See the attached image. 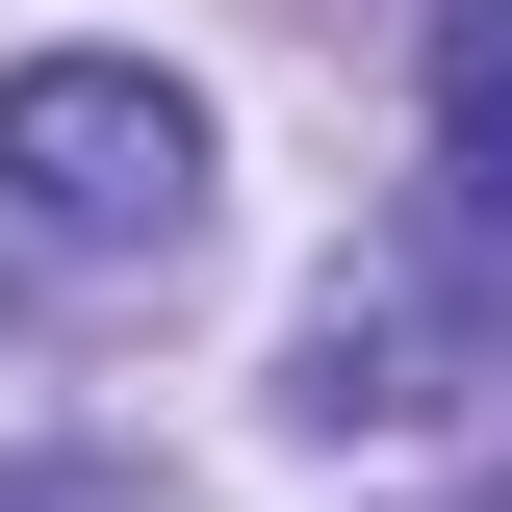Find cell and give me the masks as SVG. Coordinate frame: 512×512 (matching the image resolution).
<instances>
[{
    "mask_svg": "<svg viewBox=\"0 0 512 512\" xmlns=\"http://www.w3.org/2000/svg\"><path fill=\"white\" fill-rule=\"evenodd\" d=\"M0 231L52 256V282L205 256V103L154 52H26V77H0Z\"/></svg>",
    "mask_w": 512,
    "mask_h": 512,
    "instance_id": "1",
    "label": "cell"
},
{
    "mask_svg": "<svg viewBox=\"0 0 512 512\" xmlns=\"http://www.w3.org/2000/svg\"><path fill=\"white\" fill-rule=\"evenodd\" d=\"M461 384H512V282L487 256H333V308H308V436H436Z\"/></svg>",
    "mask_w": 512,
    "mask_h": 512,
    "instance_id": "2",
    "label": "cell"
},
{
    "mask_svg": "<svg viewBox=\"0 0 512 512\" xmlns=\"http://www.w3.org/2000/svg\"><path fill=\"white\" fill-rule=\"evenodd\" d=\"M436 180L512 231V0H461V26H436Z\"/></svg>",
    "mask_w": 512,
    "mask_h": 512,
    "instance_id": "3",
    "label": "cell"
},
{
    "mask_svg": "<svg viewBox=\"0 0 512 512\" xmlns=\"http://www.w3.org/2000/svg\"><path fill=\"white\" fill-rule=\"evenodd\" d=\"M0 512H154V487H128V461H52V487H0Z\"/></svg>",
    "mask_w": 512,
    "mask_h": 512,
    "instance_id": "4",
    "label": "cell"
}]
</instances>
